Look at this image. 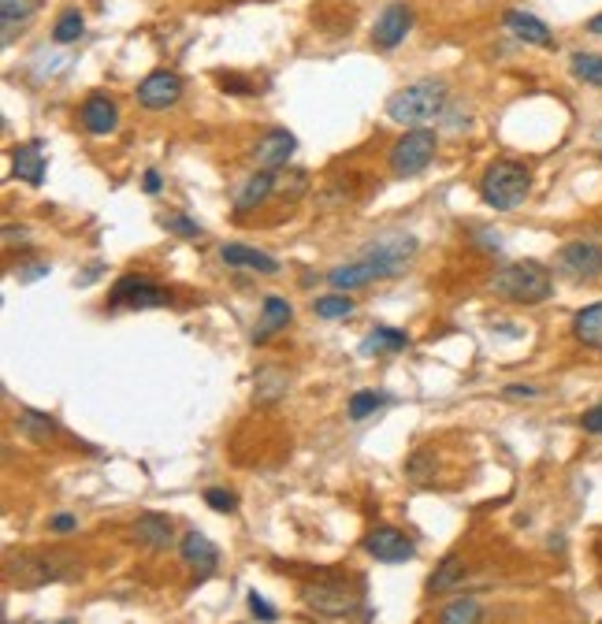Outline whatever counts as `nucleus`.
Here are the masks:
<instances>
[{
  "label": "nucleus",
  "mask_w": 602,
  "mask_h": 624,
  "mask_svg": "<svg viewBox=\"0 0 602 624\" xmlns=\"http://www.w3.org/2000/svg\"><path fill=\"white\" fill-rule=\"evenodd\" d=\"M446 90L443 78H417V82H409L402 90H394L387 97V119H394L398 127H424V123H432L435 116H443L446 112Z\"/></svg>",
  "instance_id": "nucleus-1"
},
{
  "label": "nucleus",
  "mask_w": 602,
  "mask_h": 624,
  "mask_svg": "<svg viewBox=\"0 0 602 624\" xmlns=\"http://www.w3.org/2000/svg\"><path fill=\"white\" fill-rule=\"evenodd\" d=\"M491 290L513 305H539L554 294V279L539 260H513L491 275Z\"/></svg>",
  "instance_id": "nucleus-2"
},
{
  "label": "nucleus",
  "mask_w": 602,
  "mask_h": 624,
  "mask_svg": "<svg viewBox=\"0 0 602 624\" xmlns=\"http://www.w3.org/2000/svg\"><path fill=\"white\" fill-rule=\"evenodd\" d=\"M528 194H532V171L524 168L521 160H495L480 175V197L495 212L521 208L528 201Z\"/></svg>",
  "instance_id": "nucleus-3"
},
{
  "label": "nucleus",
  "mask_w": 602,
  "mask_h": 624,
  "mask_svg": "<svg viewBox=\"0 0 602 624\" xmlns=\"http://www.w3.org/2000/svg\"><path fill=\"white\" fill-rule=\"evenodd\" d=\"M435 153H439V134L432 127H409L406 134H398L387 153V164L398 179H417L432 168Z\"/></svg>",
  "instance_id": "nucleus-4"
},
{
  "label": "nucleus",
  "mask_w": 602,
  "mask_h": 624,
  "mask_svg": "<svg viewBox=\"0 0 602 624\" xmlns=\"http://www.w3.org/2000/svg\"><path fill=\"white\" fill-rule=\"evenodd\" d=\"M365 587L354 580H309L301 584V602L320 617H350L361 606Z\"/></svg>",
  "instance_id": "nucleus-5"
},
{
  "label": "nucleus",
  "mask_w": 602,
  "mask_h": 624,
  "mask_svg": "<svg viewBox=\"0 0 602 624\" xmlns=\"http://www.w3.org/2000/svg\"><path fill=\"white\" fill-rule=\"evenodd\" d=\"M108 305L112 309H160V305H171V294L149 275H123L112 286Z\"/></svg>",
  "instance_id": "nucleus-6"
},
{
  "label": "nucleus",
  "mask_w": 602,
  "mask_h": 624,
  "mask_svg": "<svg viewBox=\"0 0 602 624\" xmlns=\"http://www.w3.org/2000/svg\"><path fill=\"white\" fill-rule=\"evenodd\" d=\"M558 272L576 279V283H591L602 275V242L591 238H573L558 249Z\"/></svg>",
  "instance_id": "nucleus-7"
},
{
  "label": "nucleus",
  "mask_w": 602,
  "mask_h": 624,
  "mask_svg": "<svg viewBox=\"0 0 602 624\" xmlns=\"http://www.w3.org/2000/svg\"><path fill=\"white\" fill-rule=\"evenodd\" d=\"M134 97H138V104H142L145 112H164V108L179 104V97H183V78L175 75L171 67H157V71H149L138 82Z\"/></svg>",
  "instance_id": "nucleus-8"
},
{
  "label": "nucleus",
  "mask_w": 602,
  "mask_h": 624,
  "mask_svg": "<svg viewBox=\"0 0 602 624\" xmlns=\"http://www.w3.org/2000/svg\"><path fill=\"white\" fill-rule=\"evenodd\" d=\"M409 30H413V8H409L406 0H391L376 15V23H372V45L383 52H394L409 38Z\"/></svg>",
  "instance_id": "nucleus-9"
},
{
  "label": "nucleus",
  "mask_w": 602,
  "mask_h": 624,
  "mask_svg": "<svg viewBox=\"0 0 602 624\" xmlns=\"http://www.w3.org/2000/svg\"><path fill=\"white\" fill-rule=\"evenodd\" d=\"M365 554L368 558L383 561V565H402V561H413V539L409 535H402L398 528H372V532L365 535Z\"/></svg>",
  "instance_id": "nucleus-10"
},
{
  "label": "nucleus",
  "mask_w": 602,
  "mask_h": 624,
  "mask_svg": "<svg viewBox=\"0 0 602 624\" xmlns=\"http://www.w3.org/2000/svg\"><path fill=\"white\" fill-rule=\"evenodd\" d=\"M79 123L86 134H93V138H108L112 130L119 127V104L112 93H90L86 101H82L79 108Z\"/></svg>",
  "instance_id": "nucleus-11"
},
{
  "label": "nucleus",
  "mask_w": 602,
  "mask_h": 624,
  "mask_svg": "<svg viewBox=\"0 0 602 624\" xmlns=\"http://www.w3.org/2000/svg\"><path fill=\"white\" fill-rule=\"evenodd\" d=\"M294 149H298V138H294L287 127H275L257 142V149H253V164H257V171H272L275 175V171L287 168V160L294 156Z\"/></svg>",
  "instance_id": "nucleus-12"
},
{
  "label": "nucleus",
  "mask_w": 602,
  "mask_h": 624,
  "mask_svg": "<svg viewBox=\"0 0 602 624\" xmlns=\"http://www.w3.org/2000/svg\"><path fill=\"white\" fill-rule=\"evenodd\" d=\"M12 569H15V576L30 587L53 584V580L71 576V565H67L64 558H49V554H23L19 561H12Z\"/></svg>",
  "instance_id": "nucleus-13"
},
{
  "label": "nucleus",
  "mask_w": 602,
  "mask_h": 624,
  "mask_svg": "<svg viewBox=\"0 0 602 624\" xmlns=\"http://www.w3.org/2000/svg\"><path fill=\"white\" fill-rule=\"evenodd\" d=\"M502 26L510 30L513 38L524 41V45H539V49H554V34H550V26L532 12H521V8H510V12L502 15Z\"/></svg>",
  "instance_id": "nucleus-14"
},
{
  "label": "nucleus",
  "mask_w": 602,
  "mask_h": 624,
  "mask_svg": "<svg viewBox=\"0 0 602 624\" xmlns=\"http://www.w3.org/2000/svg\"><path fill=\"white\" fill-rule=\"evenodd\" d=\"M45 168H49V156H45V142H23L12 149V175L27 186H41L45 182Z\"/></svg>",
  "instance_id": "nucleus-15"
},
{
  "label": "nucleus",
  "mask_w": 602,
  "mask_h": 624,
  "mask_svg": "<svg viewBox=\"0 0 602 624\" xmlns=\"http://www.w3.org/2000/svg\"><path fill=\"white\" fill-rule=\"evenodd\" d=\"M179 554H183V561L194 569V580H205V576H212L216 572V565H220V550L205 539L201 532H190L183 535V543H179Z\"/></svg>",
  "instance_id": "nucleus-16"
},
{
  "label": "nucleus",
  "mask_w": 602,
  "mask_h": 624,
  "mask_svg": "<svg viewBox=\"0 0 602 624\" xmlns=\"http://www.w3.org/2000/svg\"><path fill=\"white\" fill-rule=\"evenodd\" d=\"M290 320H294V309H290L287 298H279V294H268L261 305V320H257V327H253V346H264L272 335H279V331H287Z\"/></svg>",
  "instance_id": "nucleus-17"
},
{
  "label": "nucleus",
  "mask_w": 602,
  "mask_h": 624,
  "mask_svg": "<svg viewBox=\"0 0 602 624\" xmlns=\"http://www.w3.org/2000/svg\"><path fill=\"white\" fill-rule=\"evenodd\" d=\"M275 190V175L272 171H253L242 186L235 190V197H231V208H235L238 216H246V212H253V208H261L268 197H272Z\"/></svg>",
  "instance_id": "nucleus-18"
},
{
  "label": "nucleus",
  "mask_w": 602,
  "mask_h": 624,
  "mask_svg": "<svg viewBox=\"0 0 602 624\" xmlns=\"http://www.w3.org/2000/svg\"><path fill=\"white\" fill-rule=\"evenodd\" d=\"M220 260L227 264V268H249V272H261V275L279 272V260L261 253V249L242 246V242H227V246H220Z\"/></svg>",
  "instance_id": "nucleus-19"
},
{
  "label": "nucleus",
  "mask_w": 602,
  "mask_h": 624,
  "mask_svg": "<svg viewBox=\"0 0 602 624\" xmlns=\"http://www.w3.org/2000/svg\"><path fill=\"white\" fill-rule=\"evenodd\" d=\"M573 338L588 350H602V301H591L573 316Z\"/></svg>",
  "instance_id": "nucleus-20"
},
{
  "label": "nucleus",
  "mask_w": 602,
  "mask_h": 624,
  "mask_svg": "<svg viewBox=\"0 0 602 624\" xmlns=\"http://www.w3.org/2000/svg\"><path fill=\"white\" fill-rule=\"evenodd\" d=\"M134 539L142 546H149V550H168L171 520L160 517V513H145V517H138V524H134Z\"/></svg>",
  "instance_id": "nucleus-21"
},
{
  "label": "nucleus",
  "mask_w": 602,
  "mask_h": 624,
  "mask_svg": "<svg viewBox=\"0 0 602 624\" xmlns=\"http://www.w3.org/2000/svg\"><path fill=\"white\" fill-rule=\"evenodd\" d=\"M465 580V561L458 554H446L439 565H435L432 580H428V595H446Z\"/></svg>",
  "instance_id": "nucleus-22"
},
{
  "label": "nucleus",
  "mask_w": 602,
  "mask_h": 624,
  "mask_svg": "<svg viewBox=\"0 0 602 624\" xmlns=\"http://www.w3.org/2000/svg\"><path fill=\"white\" fill-rule=\"evenodd\" d=\"M409 346V335L406 331H398V327H376V331H368L365 335V346L361 353L372 357V353H398Z\"/></svg>",
  "instance_id": "nucleus-23"
},
{
  "label": "nucleus",
  "mask_w": 602,
  "mask_h": 624,
  "mask_svg": "<svg viewBox=\"0 0 602 624\" xmlns=\"http://www.w3.org/2000/svg\"><path fill=\"white\" fill-rule=\"evenodd\" d=\"M15 431L27 435L30 442H49L56 435V424L45 413H38V409H23L15 416Z\"/></svg>",
  "instance_id": "nucleus-24"
},
{
  "label": "nucleus",
  "mask_w": 602,
  "mask_h": 624,
  "mask_svg": "<svg viewBox=\"0 0 602 624\" xmlns=\"http://www.w3.org/2000/svg\"><path fill=\"white\" fill-rule=\"evenodd\" d=\"M484 621V606L476 598H454L439 610V624H480Z\"/></svg>",
  "instance_id": "nucleus-25"
},
{
  "label": "nucleus",
  "mask_w": 602,
  "mask_h": 624,
  "mask_svg": "<svg viewBox=\"0 0 602 624\" xmlns=\"http://www.w3.org/2000/svg\"><path fill=\"white\" fill-rule=\"evenodd\" d=\"M86 34V19L79 8H64L60 19L53 23V45H75Z\"/></svg>",
  "instance_id": "nucleus-26"
},
{
  "label": "nucleus",
  "mask_w": 602,
  "mask_h": 624,
  "mask_svg": "<svg viewBox=\"0 0 602 624\" xmlns=\"http://www.w3.org/2000/svg\"><path fill=\"white\" fill-rule=\"evenodd\" d=\"M576 82H588V86H602V56L599 52H573L569 60Z\"/></svg>",
  "instance_id": "nucleus-27"
},
{
  "label": "nucleus",
  "mask_w": 602,
  "mask_h": 624,
  "mask_svg": "<svg viewBox=\"0 0 602 624\" xmlns=\"http://www.w3.org/2000/svg\"><path fill=\"white\" fill-rule=\"evenodd\" d=\"M313 312L320 316V320H346L350 312H354V298L350 294H324V298H316Z\"/></svg>",
  "instance_id": "nucleus-28"
},
{
  "label": "nucleus",
  "mask_w": 602,
  "mask_h": 624,
  "mask_svg": "<svg viewBox=\"0 0 602 624\" xmlns=\"http://www.w3.org/2000/svg\"><path fill=\"white\" fill-rule=\"evenodd\" d=\"M383 405H387L383 390H357L354 398H350V405H346V413H350V420H365V416H372Z\"/></svg>",
  "instance_id": "nucleus-29"
},
{
  "label": "nucleus",
  "mask_w": 602,
  "mask_h": 624,
  "mask_svg": "<svg viewBox=\"0 0 602 624\" xmlns=\"http://www.w3.org/2000/svg\"><path fill=\"white\" fill-rule=\"evenodd\" d=\"M41 0H0V12H4V30H12V23H27L30 15L38 12Z\"/></svg>",
  "instance_id": "nucleus-30"
},
{
  "label": "nucleus",
  "mask_w": 602,
  "mask_h": 624,
  "mask_svg": "<svg viewBox=\"0 0 602 624\" xmlns=\"http://www.w3.org/2000/svg\"><path fill=\"white\" fill-rule=\"evenodd\" d=\"M160 223H164V231L179 234V238H201V223L194 220V216H186V212H168V216H160Z\"/></svg>",
  "instance_id": "nucleus-31"
},
{
  "label": "nucleus",
  "mask_w": 602,
  "mask_h": 624,
  "mask_svg": "<svg viewBox=\"0 0 602 624\" xmlns=\"http://www.w3.org/2000/svg\"><path fill=\"white\" fill-rule=\"evenodd\" d=\"M246 602H249V613H253V617H257V621H261V624H275V621H279V610H275V606H272V602H268V598H264V595H257V591H249Z\"/></svg>",
  "instance_id": "nucleus-32"
},
{
  "label": "nucleus",
  "mask_w": 602,
  "mask_h": 624,
  "mask_svg": "<svg viewBox=\"0 0 602 624\" xmlns=\"http://www.w3.org/2000/svg\"><path fill=\"white\" fill-rule=\"evenodd\" d=\"M205 502H209V509H216V513H235L238 509V498L231 491H223V487H209V491H205Z\"/></svg>",
  "instance_id": "nucleus-33"
},
{
  "label": "nucleus",
  "mask_w": 602,
  "mask_h": 624,
  "mask_svg": "<svg viewBox=\"0 0 602 624\" xmlns=\"http://www.w3.org/2000/svg\"><path fill=\"white\" fill-rule=\"evenodd\" d=\"M580 428L588 431V435H602V402H599V405H591L588 413L580 416Z\"/></svg>",
  "instance_id": "nucleus-34"
},
{
  "label": "nucleus",
  "mask_w": 602,
  "mask_h": 624,
  "mask_svg": "<svg viewBox=\"0 0 602 624\" xmlns=\"http://www.w3.org/2000/svg\"><path fill=\"white\" fill-rule=\"evenodd\" d=\"M49 528H53L56 535H71L79 528V517H75V513H56V517L49 520Z\"/></svg>",
  "instance_id": "nucleus-35"
},
{
  "label": "nucleus",
  "mask_w": 602,
  "mask_h": 624,
  "mask_svg": "<svg viewBox=\"0 0 602 624\" xmlns=\"http://www.w3.org/2000/svg\"><path fill=\"white\" fill-rule=\"evenodd\" d=\"M216 82H220V90L223 93H253V82H242V78H235V75H216Z\"/></svg>",
  "instance_id": "nucleus-36"
},
{
  "label": "nucleus",
  "mask_w": 602,
  "mask_h": 624,
  "mask_svg": "<svg viewBox=\"0 0 602 624\" xmlns=\"http://www.w3.org/2000/svg\"><path fill=\"white\" fill-rule=\"evenodd\" d=\"M502 394H506V398H536L539 387H532V383H510Z\"/></svg>",
  "instance_id": "nucleus-37"
},
{
  "label": "nucleus",
  "mask_w": 602,
  "mask_h": 624,
  "mask_svg": "<svg viewBox=\"0 0 602 624\" xmlns=\"http://www.w3.org/2000/svg\"><path fill=\"white\" fill-rule=\"evenodd\" d=\"M142 186H145V194H160V186H164V179H160V171L157 168H149L142 175Z\"/></svg>",
  "instance_id": "nucleus-38"
},
{
  "label": "nucleus",
  "mask_w": 602,
  "mask_h": 624,
  "mask_svg": "<svg viewBox=\"0 0 602 624\" xmlns=\"http://www.w3.org/2000/svg\"><path fill=\"white\" fill-rule=\"evenodd\" d=\"M45 275H49V264H34V268L19 272V283H34V279H45Z\"/></svg>",
  "instance_id": "nucleus-39"
},
{
  "label": "nucleus",
  "mask_w": 602,
  "mask_h": 624,
  "mask_svg": "<svg viewBox=\"0 0 602 624\" xmlns=\"http://www.w3.org/2000/svg\"><path fill=\"white\" fill-rule=\"evenodd\" d=\"M588 34H599V38H602V12L588 19Z\"/></svg>",
  "instance_id": "nucleus-40"
},
{
  "label": "nucleus",
  "mask_w": 602,
  "mask_h": 624,
  "mask_svg": "<svg viewBox=\"0 0 602 624\" xmlns=\"http://www.w3.org/2000/svg\"><path fill=\"white\" fill-rule=\"evenodd\" d=\"M599 138H602V123H599Z\"/></svg>",
  "instance_id": "nucleus-41"
},
{
  "label": "nucleus",
  "mask_w": 602,
  "mask_h": 624,
  "mask_svg": "<svg viewBox=\"0 0 602 624\" xmlns=\"http://www.w3.org/2000/svg\"><path fill=\"white\" fill-rule=\"evenodd\" d=\"M60 624H71V621H60Z\"/></svg>",
  "instance_id": "nucleus-42"
}]
</instances>
